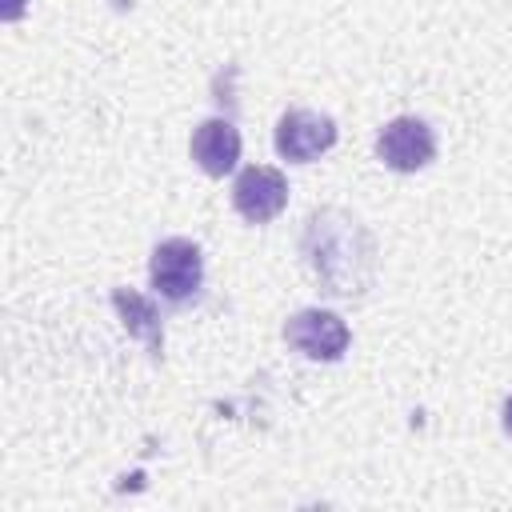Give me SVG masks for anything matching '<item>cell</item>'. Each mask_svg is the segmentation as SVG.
Wrapping results in <instances>:
<instances>
[{"instance_id":"obj_1","label":"cell","mask_w":512,"mask_h":512,"mask_svg":"<svg viewBox=\"0 0 512 512\" xmlns=\"http://www.w3.org/2000/svg\"><path fill=\"white\" fill-rule=\"evenodd\" d=\"M148 272H152V288H156L164 300L180 304V300H188V296L200 288V276H204V264H200V248H196L192 240H180V236H172V240L156 244Z\"/></svg>"},{"instance_id":"obj_2","label":"cell","mask_w":512,"mask_h":512,"mask_svg":"<svg viewBox=\"0 0 512 512\" xmlns=\"http://www.w3.org/2000/svg\"><path fill=\"white\" fill-rule=\"evenodd\" d=\"M376 152L380 160L392 168V172H420L432 156H436V136L424 120L416 116H396L380 128V140H376Z\"/></svg>"},{"instance_id":"obj_3","label":"cell","mask_w":512,"mask_h":512,"mask_svg":"<svg viewBox=\"0 0 512 512\" xmlns=\"http://www.w3.org/2000/svg\"><path fill=\"white\" fill-rule=\"evenodd\" d=\"M232 204H236V212H240L244 220L268 224V220L280 216L284 204H288V180H284V172H276V168H268V164L244 168V172L236 176V184H232Z\"/></svg>"},{"instance_id":"obj_4","label":"cell","mask_w":512,"mask_h":512,"mask_svg":"<svg viewBox=\"0 0 512 512\" xmlns=\"http://www.w3.org/2000/svg\"><path fill=\"white\" fill-rule=\"evenodd\" d=\"M284 340L304 352L308 360H340L344 348H348V324L336 316V312H320V308H308V312H296L288 324H284Z\"/></svg>"},{"instance_id":"obj_5","label":"cell","mask_w":512,"mask_h":512,"mask_svg":"<svg viewBox=\"0 0 512 512\" xmlns=\"http://www.w3.org/2000/svg\"><path fill=\"white\" fill-rule=\"evenodd\" d=\"M336 144V124L332 116L324 112H304V108H292L280 116L276 124V152L284 160H296V164H308L316 160L320 152H328Z\"/></svg>"},{"instance_id":"obj_6","label":"cell","mask_w":512,"mask_h":512,"mask_svg":"<svg viewBox=\"0 0 512 512\" xmlns=\"http://www.w3.org/2000/svg\"><path fill=\"white\" fill-rule=\"evenodd\" d=\"M192 160L208 172V176H224L236 168L240 160V132L228 120H204L192 132Z\"/></svg>"},{"instance_id":"obj_7","label":"cell","mask_w":512,"mask_h":512,"mask_svg":"<svg viewBox=\"0 0 512 512\" xmlns=\"http://www.w3.org/2000/svg\"><path fill=\"white\" fill-rule=\"evenodd\" d=\"M112 304L120 308V316H124V328L132 332V336H140L152 352H160V316H156V308H152V300H144L140 292H128V288H116L112 292Z\"/></svg>"},{"instance_id":"obj_8","label":"cell","mask_w":512,"mask_h":512,"mask_svg":"<svg viewBox=\"0 0 512 512\" xmlns=\"http://www.w3.org/2000/svg\"><path fill=\"white\" fill-rule=\"evenodd\" d=\"M504 428H508V436H512V396L504 400Z\"/></svg>"}]
</instances>
